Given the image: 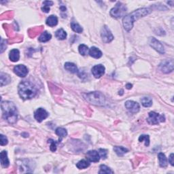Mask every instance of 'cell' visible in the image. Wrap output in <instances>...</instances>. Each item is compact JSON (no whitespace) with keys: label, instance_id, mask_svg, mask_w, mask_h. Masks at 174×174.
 Segmentation results:
<instances>
[{"label":"cell","instance_id":"34","mask_svg":"<svg viewBox=\"0 0 174 174\" xmlns=\"http://www.w3.org/2000/svg\"><path fill=\"white\" fill-rule=\"evenodd\" d=\"M108 151L105 149H99V154L100 157H101L102 159H106L107 156H108Z\"/></svg>","mask_w":174,"mask_h":174},{"label":"cell","instance_id":"2","mask_svg":"<svg viewBox=\"0 0 174 174\" xmlns=\"http://www.w3.org/2000/svg\"><path fill=\"white\" fill-rule=\"evenodd\" d=\"M3 117L10 124H14L18 118L17 108L13 103L10 101H2L1 104Z\"/></svg>","mask_w":174,"mask_h":174},{"label":"cell","instance_id":"20","mask_svg":"<svg viewBox=\"0 0 174 174\" xmlns=\"http://www.w3.org/2000/svg\"><path fill=\"white\" fill-rule=\"evenodd\" d=\"M65 69L68 71H70L71 73H78V68L74 63H70V62H68V63H65Z\"/></svg>","mask_w":174,"mask_h":174},{"label":"cell","instance_id":"9","mask_svg":"<svg viewBox=\"0 0 174 174\" xmlns=\"http://www.w3.org/2000/svg\"><path fill=\"white\" fill-rule=\"evenodd\" d=\"M149 42H150V45H151V46L153 48L155 51L159 52V53H161V54L165 53V49H164L163 44H162L159 40H157L155 37L150 38Z\"/></svg>","mask_w":174,"mask_h":174},{"label":"cell","instance_id":"31","mask_svg":"<svg viewBox=\"0 0 174 174\" xmlns=\"http://www.w3.org/2000/svg\"><path fill=\"white\" fill-rule=\"evenodd\" d=\"M78 51H79L81 55L85 56L87 54L88 51H89V48L84 44H80L79 47H78Z\"/></svg>","mask_w":174,"mask_h":174},{"label":"cell","instance_id":"37","mask_svg":"<svg viewBox=\"0 0 174 174\" xmlns=\"http://www.w3.org/2000/svg\"><path fill=\"white\" fill-rule=\"evenodd\" d=\"M169 162L171 165L173 166V154H171L170 157H169Z\"/></svg>","mask_w":174,"mask_h":174},{"label":"cell","instance_id":"17","mask_svg":"<svg viewBox=\"0 0 174 174\" xmlns=\"http://www.w3.org/2000/svg\"><path fill=\"white\" fill-rule=\"evenodd\" d=\"M9 58L12 62H16L20 59V52L18 49H13L10 52Z\"/></svg>","mask_w":174,"mask_h":174},{"label":"cell","instance_id":"7","mask_svg":"<svg viewBox=\"0 0 174 174\" xmlns=\"http://www.w3.org/2000/svg\"><path fill=\"white\" fill-rule=\"evenodd\" d=\"M101 36L102 40L105 43L111 42L114 40V36L112 33L111 31L109 29V28L107 26H104L101 31Z\"/></svg>","mask_w":174,"mask_h":174},{"label":"cell","instance_id":"32","mask_svg":"<svg viewBox=\"0 0 174 174\" xmlns=\"http://www.w3.org/2000/svg\"><path fill=\"white\" fill-rule=\"evenodd\" d=\"M139 141L140 142H145V146H148L150 145V137L147 135H142L139 137Z\"/></svg>","mask_w":174,"mask_h":174},{"label":"cell","instance_id":"38","mask_svg":"<svg viewBox=\"0 0 174 174\" xmlns=\"http://www.w3.org/2000/svg\"><path fill=\"white\" fill-rule=\"evenodd\" d=\"M126 88H127V89H131L132 88V84H127V85H126Z\"/></svg>","mask_w":174,"mask_h":174},{"label":"cell","instance_id":"1","mask_svg":"<svg viewBox=\"0 0 174 174\" xmlns=\"http://www.w3.org/2000/svg\"><path fill=\"white\" fill-rule=\"evenodd\" d=\"M152 12L151 8H143L137 9L136 10L133 11L129 14L127 16H125V17L123 19V24L125 29L127 32H129L130 30L132 29L133 23L135 21L142 17L148 15Z\"/></svg>","mask_w":174,"mask_h":174},{"label":"cell","instance_id":"11","mask_svg":"<svg viewBox=\"0 0 174 174\" xmlns=\"http://www.w3.org/2000/svg\"><path fill=\"white\" fill-rule=\"evenodd\" d=\"M125 107L131 113L135 114L139 111L140 106L138 103L133 101H127L125 103Z\"/></svg>","mask_w":174,"mask_h":174},{"label":"cell","instance_id":"33","mask_svg":"<svg viewBox=\"0 0 174 174\" xmlns=\"http://www.w3.org/2000/svg\"><path fill=\"white\" fill-rule=\"evenodd\" d=\"M48 142H51V146H50V148H51V151L52 152H55L57 150V142L54 141L52 139H49Z\"/></svg>","mask_w":174,"mask_h":174},{"label":"cell","instance_id":"18","mask_svg":"<svg viewBox=\"0 0 174 174\" xmlns=\"http://www.w3.org/2000/svg\"><path fill=\"white\" fill-rule=\"evenodd\" d=\"M10 82L11 78L10 77V76L6 74V73L1 72V74H0V83H1V87L8 84L9 83H10Z\"/></svg>","mask_w":174,"mask_h":174},{"label":"cell","instance_id":"30","mask_svg":"<svg viewBox=\"0 0 174 174\" xmlns=\"http://www.w3.org/2000/svg\"><path fill=\"white\" fill-rule=\"evenodd\" d=\"M99 173H114V171L111 170L110 168L107 167L105 165H101L100 166V170L99 171Z\"/></svg>","mask_w":174,"mask_h":174},{"label":"cell","instance_id":"24","mask_svg":"<svg viewBox=\"0 0 174 174\" xmlns=\"http://www.w3.org/2000/svg\"><path fill=\"white\" fill-rule=\"evenodd\" d=\"M89 166H90L89 161L88 160H84V159L80 161L77 164H76V167H77L79 170H84V169L89 167Z\"/></svg>","mask_w":174,"mask_h":174},{"label":"cell","instance_id":"13","mask_svg":"<svg viewBox=\"0 0 174 174\" xmlns=\"http://www.w3.org/2000/svg\"><path fill=\"white\" fill-rule=\"evenodd\" d=\"M91 71L95 78H99L105 73V67L102 65H96L93 67Z\"/></svg>","mask_w":174,"mask_h":174},{"label":"cell","instance_id":"6","mask_svg":"<svg viewBox=\"0 0 174 174\" xmlns=\"http://www.w3.org/2000/svg\"><path fill=\"white\" fill-rule=\"evenodd\" d=\"M147 121L151 125H158L160 123L165 122V117L163 114H159L154 112H151L148 114Z\"/></svg>","mask_w":174,"mask_h":174},{"label":"cell","instance_id":"12","mask_svg":"<svg viewBox=\"0 0 174 174\" xmlns=\"http://www.w3.org/2000/svg\"><path fill=\"white\" fill-rule=\"evenodd\" d=\"M14 72L19 77L24 78L27 75L28 69L23 65H18L14 68Z\"/></svg>","mask_w":174,"mask_h":174},{"label":"cell","instance_id":"29","mask_svg":"<svg viewBox=\"0 0 174 174\" xmlns=\"http://www.w3.org/2000/svg\"><path fill=\"white\" fill-rule=\"evenodd\" d=\"M52 4H53V2L51 1H45L43 2V6L42 8V10L43 12H44L48 13L50 11V6H52Z\"/></svg>","mask_w":174,"mask_h":174},{"label":"cell","instance_id":"39","mask_svg":"<svg viewBox=\"0 0 174 174\" xmlns=\"http://www.w3.org/2000/svg\"><path fill=\"white\" fill-rule=\"evenodd\" d=\"M60 10L62 12H65L66 10V8L65 6H61L60 7Z\"/></svg>","mask_w":174,"mask_h":174},{"label":"cell","instance_id":"23","mask_svg":"<svg viewBox=\"0 0 174 174\" xmlns=\"http://www.w3.org/2000/svg\"><path fill=\"white\" fill-rule=\"evenodd\" d=\"M52 35L47 32H44L38 38L40 42H46L51 39Z\"/></svg>","mask_w":174,"mask_h":174},{"label":"cell","instance_id":"28","mask_svg":"<svg viewBox=\"0 0 174 174\" xmlns=\"http://www.w3.org/2000/svg\"><path fill=\"white\" fill-rule=\"evenodd\" d=\"M142 106L145 108H148L152 105V100L150 97H143L141 99Z\"/></svg>","mask_w":174,"mask_h":174},{"label":"cell","instance_id":"19","mask_svg":"<svg viewBox=\"0 0 174 174\" xmlns=\"http://www.w3.org/2000/svg\"><path fill=\"white\" fill-rule=\"evenodd\" d=\"M46 23L48 26H49V27H54V26H56L57 25V23H58V18H57L56 16L51 15L49 17L47 18Z\"/></svg>","mask_w":174,"mask_h":174},{"label":"cell","instance_id":"36","mask_svg":"<svg viewBox=\"0 0 174 174\" xmlns=\"http://www.w3.org/2000/svg\"><path fill=\"white\" fill-rule=\"evenodd\" d=\"M4 42H6V40L1 39V52H4V51L6 49V46H4Z\"/></svg>","mask_w":174,"mask_h":174},{"label":"cell","instance_id":"25","mask_svg":"<svg viewBox=\"0 0 174 174\" xmlns=\"http://www.w3.org/2000/svg\"><path fill=\"white\" fill-rule=\"evenodd\" d=\"M55 36L58 40H63L67 37V33L64 31L63 29H59L55 32Z\"/></svg>","mask_w":174,"mask_h":174},{"label":"cell","instance_id":"15","mask_svg":"<svg viewBox=\"0 0 174 174\" xmlns=\"http://www.w3.org/2000/svg\"><path fill=\"white\" fill-rule=\"evenodd\" d=\"M0 159H1V164L3 167L7 168L10 165V161L8 158V154L6 151H2L0 154Z\"/></svg>","mask_w":174,"mask_h":174},{"label":"cell","instance_id":"14","mask_svg":"<svg viewBox=\"0 0 174 174\" xmlns=\"http://www.w3.org/2000/svg\"><path fill=\"white\" fill-rule=\"evenodd\" d=\"M87 159L89 162L97 163L100 160V156L99 152L96 151H90L87 153Z\"/></svg>","mask_w":174,"mask_h":174},{"label":"cell","instance_id":"5","mask_svg":"<svg viewBox=\"0 0 174 174\" xmlns=\"http://www.w3.org/2000/svg\"><path fill=\"white\" fill-rule=\"evenodd\" d=\"M127 12V7L121 2H118L116 6L110 10V15L114 18H118L123 16Z\"/></svg>","mask_w":174,"mask_h":174},{"label":"cell","instance_id":"8","mask_svg":"<svg viewBox=\"0 0 174 174\" xmlns=\"http://www.w3.org/2000/svg\"><path fill=\"white\" fill-rule=\"evenodd\" d=\"M160 69L163 73H168L173 70V59H166L160 64Z\"/></svg>","mask_w":174,"mask_h":174},{"label":"cell","instance_id":"4","mask_svg":"<svg viewBox=\"0 0 174 174\" xmlns=\"http://www.w3.org/2000/svg\"><path fill=\"white\" fill-rule=\"evenodd\" d=\"M83 96L87 101L96 106H103L106 101L104 95L99 92H91L84 94Z\"/></svg>","mask_w":174,"mask_h":174},{"label":"cell","instance_id":"22","mask_svg":"<svg viewBox=\"0 0 174 174\" xmlns=\"http://www.w3.org/2000/svg\"><path fill=\"white\" fill-rule=\"evenodd\" d=\"M114 151L118 156H123L124 154L127 153V152L128 151V150L123 146H115V147H114Z\"/></svg>","mask_w":174,"mask_h":174},{"label":"cell","instance_id":"16","mask_svg":"<svg viewBox=\"0 0 174 174\" xmlns=\"http://www.w3.org/2000/svg\"><path fill=\"white\" fill-rule=\"evenodd\" d=\"M89 54L95 59H99L102 57V52L96 47H91L89 49Z\"/></svg>","mask_w":174,"mask_h":174},{"label":"cell","instance_id":"21","mask_svg":"<svg viewBox=\"0 0 174 174\" xmlns=\"http://www.w3.org/2000/svg\"><path fill=\"white\" fill-rule=\"evenodd\" d=\"M158 158L159 161V165L161 167H166L167 165V160L165 154L163 152H159L158 154Z\"/></svg>","mask_w":174,"mask_h":174},{"label":"cell","instance_id":"35","mask_svg":"<svg viewBox=\"0 0 174 174\" xmlns=\"http://www.w3.org/2000/svg\"><path fill=\"white\" fill-rule=\"evenodd\" d=\"M0 139H1V142H0V144L1 146H5L8 143V140L7 139L6 136H4V135H0Z\"/></svg>","mask_w":174,"mask_h":174},{"label":"cell","instance_id":"10","mask_svg":"<svg viewBox=\"0 0 174 174\" xmlns=\"http://www.w3.org/2000/svg\"><path fill=\"white\" fill-rule=\"evenodd\" d=\"M48 113L43 108H38L36 111L35 112L34 117L37 122L41 123L45 119L48 118Z\"/></svg>","mask_w":174,"mask_h":174},{"label":"cell","instance_id":"3","mask_svg":"<svg viewBox=\"0 0 174 174\" xmlns=\"http://www.w3.org/2000/svg\"><path fill=\"white\" fill-rule=\"evenodd\" d=\"M18 94L23 99H30L34 97L37 93L36 87L29 81H22L18 85Z\"/></svg>","mask_w":174,"mask_h":174},{"label":"cell","instance_id":"26","mask_svg":"<svg viewBox=\"0 0 174 174\" xmlns=\"http://www.w3.org/2000/svg\"><path fill=\"white\" fill-rule=\"evenodd\" d=\"M55 132H56V134L58 135L59 137H60L59 141H61L62 138L66 137L67 135H68V132H67L66 129H65V128H62V127L57 128L55 131Z\"/></svg>","mask_w":174,"mask_h":174},{"label":"cell","instance_id":"27","mask_svg":"<svg viewBox=\"0 0 174 174\" xmlns=\"http://www.w3.org/2000/svg\"><path fill=\"white\" fill-rule=\"evenodd\" d=\"M71 29H72V30L73 31V32H75L76 33H81L83 32L82 27H81L79 24L74 22V21H73V22L71 23Z\"/></svg>","mask_w":174,"mask_h":174}]
</instances>
